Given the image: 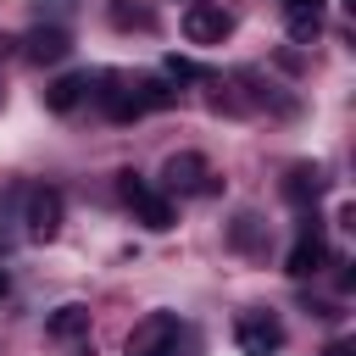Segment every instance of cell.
Listing matches in <instances>:
<instances>
[{
  "label": "cell",
  "mask_w": 356,
  "mask_h": 356,
  "mask_svg": "<svg viewBox=\"0 0 356 356\" xmlns=\"http://www.w3.org/2000/svg\"><path fill=\"white\" fill-rule=\"evenodd\" d=\"M111 83H117V89H100V100H106V111H111L117 122H134V117L161 111V106H172V100H178V89H167L161 78H134V83L111 78Z\"/></svg>",
  "instance_id": "cell-1"
},
{
  "label": "cell",
  "mask_w": 356,
  "mask_h": 356,
  "mask_svg": "<svg viewBox=\"0 0 356 356\" xmlns=\"http://www.w3.org/2000/svg\"><path fill=\"white\" fill-rule=\"evenodd\" d=\"M117 195L128 200V211H134V217H139V222H145L150 234L172 228V200H167V195H161V189H156L150 178H139L134 167H128V172L117 178Z\"/></svg>",
  "instance_id": "cell-2"
},
{
  "label": "cell",
  "mask_w": 356,
  "mask_h": 356,
  "mask_svg": "<svg viewBox=\"0 0 356 356\" xmlns=\"http://www.w3.org/2000/svg\"><path fill=\"white\" fill-rule=\"evenodd\" d=\"M178 339H184V323L172 312H150L128 328V356H178Z\"/></svg>",
  "instance_id": "cell-3"
},
{
  "label": "cell",
  "mask_w": 356,
  "mask_h": 356,
  "mask_svg": "<svg viewBox=\"0 0 356 356\" xmlns=\"http://www.w3.org/2000/svg\"><path fill=\"white\" fill-rule=\"evenodd\" d=\"M161 195H217V172L206 167V156L178 150L161 167Z\"/></svg>",
  "instance_id": "cell-4"
},
{
  "label": "cell",
  "mask_w": 356,
  "mask_h": 356,
  "mask_svg": "<svg viewBox=\"0 0 356 356\" xmlns=\"http://www.w3.org/2000/svg\"><path fill=\"white\" fill-rule=\"evenodd\" d=\"M234 345H239L245 356H278V350H284V323H278L273 312H239Z\"/></svg>",
  "instance_id": "cell-5"
},
{
  "label": "cell",
  "mask_w": 356,
  "mask_h": 356,
  "mask_svg": "<svg viewBox=\"0 0 356 356\" xmlns=\"http://www.w3.org/2000/svg\"><path fill=\"white\" fill-rule=\"evenodd\" d=\"M22 228H28V239H56L61 234V189L33 184L22 195Z\"/></svg>",
  "instance_id": "cell-6"
},
{
  "label": "cell",
  "mask_w": 356,
  "mask_h": 356,
  "mask_svg": "<svg viewBox=\"0 0 356 356\" xmlns=\"http://www.w3.org/2000/svg\"><path fill=\"white\" fill-rule=\"evenodd\" d=\"M323 261H328L323 222H317V217H306V222H300V234H295V245H289V256H284V273H289V278H312Z\"/></svg>",
  "instance_id": "cell-7"
},
{
  "label": "cell",
  "mask_w": 356,
  "mask_h": 356,
  "mask_svg": "<svg viewBox=\"0 0 356 356\" xmlns=\"http://www.w3.org/2000/svg\"><path fill=\"white\" fill-rule=\"evenodd\" d=\"M228 33H234V17H228L222 6L195 0V6L184 11V39H189V44H222Z\"/></svg>",
  "instance_id": "cell-8"
},
{
  "label": "cell",
  "mask_w": 356,
  "mask_h": 356,
  "mask_svg": "<svg viewBox=\"0 0 356 356\" xmlns=\"http://www.w3.org/2000/svg\"><path fill=\"white\" fill-rule=\"evenodd\" d=\"M67 50H72V39H67V28L61 22H39V28H28L22 33V56L28 61H67Z\"/></svg>",
  "instance_id": "cell-9"
},
{
  "label": "cell",
  "mask_w": 356,
  "mask_h": 356,
  "mask_svg": "<svg viewBox=\"0 0 356 356\" xmlns=\"http://www.w3.org/2000/svg\"><path fill=\"white\" fill-rule=\"evenodd\" d=\"M323 189H328L323 167H306V161H300V167H289V178H284V200H289V206H312Z\"/></svg>",
  "instance_id": "cell-10"
},
{
  "label": "cell",
  "mask_w": 356,
  "mask_h": 356,
  "mask_svg": "<svg viewBox=\"0 0 356 356\" xmlns=\"http://www.w3.org/2000/svg\"><path fill=\"white\" fill-rule=\"evenodd\" d=\"M44 334H50V339H83V334H89V306H78V300L56 306V312L44 317Z\"/></svg>",
  "instance_id": "cell-11"
},
{
  "label": "cell",
  "mask_w": 356,
  "mask_h": 356,
  "mask_svg": "<svg viewBox=\"0 0 356 356\" xmlns=\"http://www.w3.org/2000/svg\"><path fill=\"white\" fill-rule=\"evenodd\" d=\"M83 95H89V72H67V78H56L44 89V111H72Z\"/></svg>",
  "instance_id": "cell-12"
},
{
  "label": "cell",
  "mask_w": 356,
  "mask_h": 356,
  "mask_svg": "<svg viewBox=\"0 0 356 356\" xmlns=\"http://www.w3.org/2000/svg\"><path fill=\"white\" fill-rule=\"evenodd\" d=\"M228 239H234L239 250H256V245H261V217L239 211V217H234V228H228Z\"/></svg>",
  "instance_id": "cell-13"
},
{
  "label": "cell",
  "mask_w": 356,
  "mask_h": 356,
  "mask_svg": "<svg viewBox=\"0 0 356 356\" xmlns=\"http://www.w3.org/2000/svg\"><path fill=\"white\" fill-rule=\"evenodd\" d=\"M317 33H323V17L317 11H289V39L295 44H312Z\"/></svg>",
  "instance_id": "cell-14"
},
{
  "label": "cell",
  "mask_w": 356,
  "mask_h": 356,
  "mask_svg": "<svg viewBox=\"0 0 356 356\" xmlns=\"http://www.w3.org/2000/svg\"><path fill=\"white\" fill-rule=\"evenodd\" d=\"M111 22H117V28H150L156 17H150L145 6H128V0H111Z\"/></svg>",
  "instance_id": "cell-15"
},
{
  "label": "cell",
  "mask_w": 356,
  "mask_h": 356,
  "mask_svg": "<svg viewBox=\"0 0 356 356\" xmlns=\"http://www.w3.org/2000/svg\"><path fill=\"white\" fill-rule=\"evenodd\" d=\"M161 72H167V78H200V67H195L189 56H167V61H161Z\"/></svg>",
  "instance_id": "cell-16"
},
{
  "label": "cell",
  "mask_w": 356,
  "mask_h": 356,
  "mask_svg": "<svg viewBox=\"0 0 356 356\" xmlns=\"http://www.w3.org/2000/svg\"><path fill=\"white\" fill-rule=\"evenodd\" d=\"M323 356H356V345L350 339H334V345H323Z\"/></svg>",
  "instance_id": "cell-17"
},
{
  "label": "cell",
  "mask_w": 356,
  "mask_h": 356,
  "mask_svg": "<svg viewBox=\"0 0 356 356\" xmlns=\"http://www.w3.org/2000/svg\"><path fill=\"white\" fill-rule=\"evenodd\" d=\"M284 6H289V11H317L323 0H284Z\"/></svg>",
  "instance_id": "cell-18"
},
{
  "label": "cell",
  "mask_w": 356,
  "mask_h": 356,
  "mask_svg": "<svg viewBox=\"0 0 356 356\" xmlns=\"http://www.w3.org/2000/svg\"><path fill=\"white\" fill-rule=\"evenodd\" d=\"M6 295H11V278H6V267H0V300H6Z\"/></svg>",
  "instance_id": "cell-19"
},
{
  "label": "cell",
  "mask_w": 356,
  "mask_h": 356,
  "mask_svg": "<svg viewBox=\"0 0 356 356\" xmlns=\"http://www.w3.org/2000/svg\"><path fill=\"white\" fill-rule=\"evenodd\" d=\"M189 6H195V0H189Z\"/></svg>",
  "instance_id": "cell-20"
}]
</instances>
